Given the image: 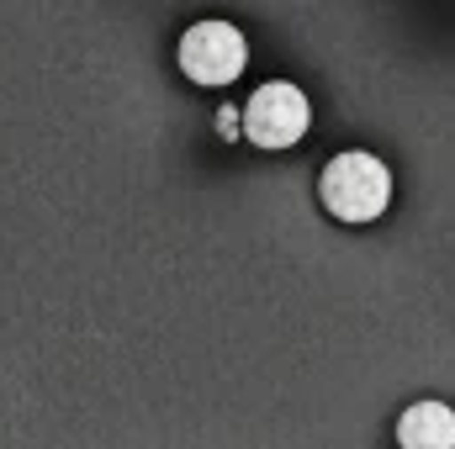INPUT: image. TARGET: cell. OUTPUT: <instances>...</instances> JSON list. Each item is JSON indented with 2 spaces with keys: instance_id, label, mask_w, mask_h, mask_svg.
<instances>
[{
  "instance_id": "obj_2",
  "label": "cell",
  "mask_w": 455,
  "mask_h": 449,
  "mask_svg": "<svg viewBox=\"0 0 455 449\" xmlns=\"http://www.w3.org/2000/svg\"><path fill=\"white\" fill-rule=\"evenodd\" d=\"M307 122H313L307 96L297 85H286V80H270L243 106V138L259 143V148H291V143H302Z\"/></svg>"
},
{
  "instance_id": "obj_5",
  "label": "cell",
  "mask_w": 455,
  "mask_h": 449,
  "mask_svg": "<svg viewBox=\"0 0 455 449\" xmlns=\"http://www.w3.org/2000/svg\"><path fill=\"white\" fill-rule=\"evenodd\" d=\"M218 132H223V138H238V132H243V112L223 106V112H218Z\"/></svg>"
},
{
  "instance_id": "obj_3",
  "label": "cell",
  "mask_w": 455,
  "mask_h": 449,
  "mask_svg": "<svg viewBox=\"0 0 455 449\" xmlns=\"http://www.w3.org/2000/svg\"><path fill=\"white\" fill-rule=\"evenodd\" d=\"M243 64H249V43L228 21H196L180 37V69L196 85H233L243 75Z\"/></svg>"
},
{
  "instance_id": "obj_1",
  "label": "cell",
  "mask_w": 455,
  "mask_h": 449,
  "mask_svg": "<svg viewBox=\"0 0 455 449\" xmlns=\"http://www.w3.org/2000/svg\"><path fill=\"white\" fill-rule=\"evenodd\" d=\"M318 196L339 223H376L392 201V169L376 154H360V148L334 154L323 180H318Z\"/></svg>"
},
{
  "instance_id": "obj_4",
  "label": "cell",
  "mask_w": 455,
  "mask_h": 449,
  "mask_svg": "<svg viewBox=\"0 0 455 449\" xmlns=\"http://www.w3.org/2000/svg\"><path fill=\"white\" fill-rule=\"evenodd\" d=\"M397 445L408 449H451L455 445V413L445 402H413L397 418Z\"/></svg>"
}]
</instances>
